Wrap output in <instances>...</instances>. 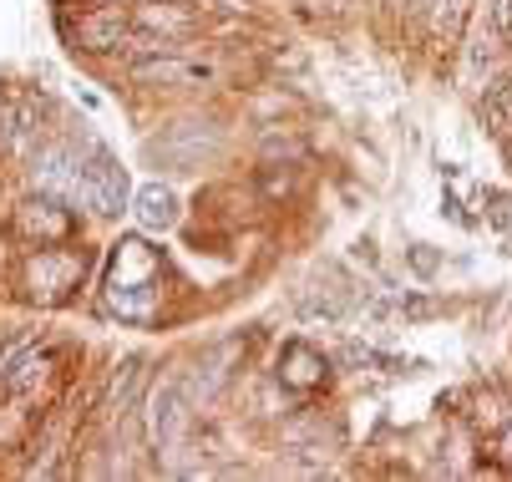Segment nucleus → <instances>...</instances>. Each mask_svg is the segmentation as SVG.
Instances as JSON below:
<instances>
[{
	"label": "nucleus",
	"mask_w": 512,
	"mask_h": 482,
	"mask_svg": "<svg viewBox=\"0 0 512 482\" xmlns=\"http://www.w3.org/2000/svg\"><path fill=\"white\" fill-rule=\"evenodd\" d=\"M497 452H502V457L512 462V422H507V432H502V442H497Z\"/></svg>",
	"instance_id": "nucleus-10"
},
{
	"label": "nucleus",
	"mask_w": 512,
	"mask_h": 482,
	"mask_svg": "<svg viewBox=\"0 0 512 482\" xmlns=\"http://www.w3.org/2000/svg\"><path fill=\"white\" fill-rule=\"evenodd\" d=\"M148 432H153V447L158 452H178L183 447V432H188V401H183V386L178 381H163L153 406H148Z\"/></svg>",
	"instance_id": "nucleus-4"
},
{
	"label": "nucleus",
	"mask_w": 512,
	"mask_h": 482,
	"mask_svg": "<svg viewBox=\"0 0 512 482\" xmlns=\"http://www.w3.org/2000/svg\"><path fill=\"white\" fill-rule=\"evenodd\" d=\"M137 219L148 229H173L178 224V198L163 188V183H148L137 193Z\"/></svg>",
	"instance_id": "nucleus-6"
},
{
	"label": "nucleus",
	"mask_w": 512,
	"mask_h": 482,
	"mask_svg": "<svg viewBox=\"0 0 512 482\" xmlns=\"http://www.w3.org/2000/svg\"><path fill=\"white\" fill-rule=\"evenodd\" d=\"M137 77L142 82H208V66L163 56V61H137Z\"/></svg>",
	"instance_id": "nucleus-7"
},
{
	"label": "nucleus",
	"mask_w": 512,
	"mask_h": 482,
	"mask_svg": "<svg viewBox=\"0 0 512 482\" xmlns=\"http://www.w3.org/2000/svg\"><path fill=\"white\" fill-rule=\"evenodd\" d=\"M213 148H218V137H213L203 122H183V127L153 137V143H148V158L163 163V168H173V173H188V168H198Z\"/></svg>",
	"instance_id": "nucleus-3"
},
{
	"label": "nucleus",
	"mask_w": 512,
	"mask_h": 482,
	"mask_svg": "<svg viewBox=\"0 0 512 482\" xmlns=\"http://www.w3.org/2000/svg\"><path fill=\"white\" fill-rule=\"evenodd\" d=\"M31 178L41 193L51 198H66V203H87V209H97V188L87 178V158L71 153V148H41L36 163H31Z\"/></svg>",
	"instance_id": "nucleus-2"
},
{
	"label": "nucleus",
	"mask_w": 512,
	"mask_h": 482,
	"mask_svg": "<svg viewBox=\"0 0 512 482\" xmlns=\"http://www.w3.org/2000/svg\"><path fill=\"white\" fill-rule=\"evenodd\" d=\"M21 229H31L41 239H66L71 234V219L56 214V203H26V209H21Z\"/></svg>",
	"instance_id": "nucleus-8"
},
{
	"label": "nucleus",
	"mask_w": 512,
	"mask_h": 482,
	"mask_svg": "<svg viewBox=\"0 0 512 482\" xmlns=\"http://www.w3.org/2000/svg\"><path fill=\"white\" fill-rule=\"evenodd\" d=\"M153 280H158V254L142 239H122L107 274V305L122 320H148L153 315Z\"/></svg>",
	"instance_id": "nucleus-1"
},
{
	"label": "nucleus",
	"mask_w": 512,
	"mask_h": 482,
	"mask_svg": "<svg viewBox=\"0 0 512 482\" xmlns=\"http://www.w3.org/2000/svg\"><path fill=\"white\" fill-rule=\"evenodd\" d=\"M87 178L97 188V209L102 214H117L122 209V193H127V173L112 163V153L102 143H87Z\"/></svg>",
	"instance_id": "nucleus-5"
},
{
	"label": "nucleus",
	"mask_w": 512,
	"mask_h": 482,
	"mask_svg": "<svg viewBox=\"0 0 512 482\" xmlns=\"http://www.w3.org/2000/svg\"><path fill=\"white\" fill-rule=\"evenodd\" d=\"M284 366H295V371H289V381H295V386H310V381H320V371H325V361H320L315 351H305V346H289Z\"/></svg>",
	"instance_id": "nucleus-9"
}]
</instances>
